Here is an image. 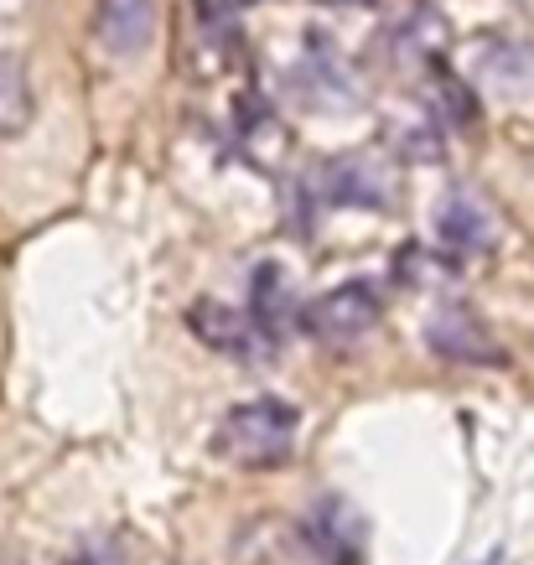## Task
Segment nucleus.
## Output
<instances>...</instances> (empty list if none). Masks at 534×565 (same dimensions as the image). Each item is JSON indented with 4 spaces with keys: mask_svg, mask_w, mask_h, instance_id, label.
Returning <instances> with one entry per match:
<instances>
[{
    "mask_svg": "<svg viewBox=\"0 0 534 565\" xmlns=\"http://www.w3.org/2000/svg\"><path fill=\"white\" fill-rule=\"evenodd\" d=\"M426 343L451 363H499L503 359L499 343H493V332H488V327L472 317V307H462V301H447V307H436L431 317H426Z\"/></svg>",
    "mask_w": 534,
    "mask_h": 565,
    "instance_id": "9d476101",
    "label": "nucleus"
},
{
    "mask_svg": "<svg viewBox=\"0 0 534 565\" xmlns=\"http://www.w3.org/2000/svg\"><path fill=\"white\" fill-rule=\"evenodd\" d=\"M224 6H234V11H239V6H255V0H224Z\"/></svg>",
    "mask_w": 534,
    "mask_h": 565,
    "instance_id": "aec40b11",
    "label": "nucleus"
},
{
    "mask_svg": "<svg viewBox=\"0 0 534 565\" xmlns=\"http://www.w3.org/2000/svg\"><path fill=\"white\" fill-rule=\"evenodd\" d=\"M322 6H359V0H322Z\"/></svg>",
    "mask_w": 534,
    "mask_h": 565,
    "instance_id": "412c9836",
    "label": "nucleus"
},
{
    "mask_svg": "<svg viewBox=\"0 0 534 565\" xmlns=\"http://www.w3.org/2000/svg\"><path fill=\"white\" fill-rule=\"evenodd\" d=\"M36 115L32 99V78H26V63L17 52H0V140L21 136Z\"/></svg>",
    "mask_w": 534,
    "mask_h": 565,
    "instance_id": "2eb2a0df",
    "label": "nucleus"
},
{
    "mask_svg": "<svg viewBox=\"0 0 534 565\" xmlns=\"http://www.w3.org/2000/svg\"><path fill=\"white\" fill-rule=\"evenodd\" d=\"M68 565H130V561L120 555V545H84Z\"/></svg>",
    "mask_w": 534,
    "mask_h": 565,
    "instance_id": "6ab92c4d",
    "label": "nucleus"
},
{
    "mask_svg": "<svg viewBox=\"0 0 534 565\" xmlns=\"http://www.w3.org/2000/svg\"><path fill=\"white\" fill-rule=\"evenodd\" d=\"M436 255L431 249H420V244H405L395 255V275L405 286H436V280H451V270H431Z\"/></svg>",
    "mask_w": 534,
    "mask_h": 565,
    "instance_id": "a211bd4d",
    "label": "nucleus"
},
{
    "mask_svg": "<svg viewBox=\"0 0 534 565\" xmlns=\"http://www.w3.org/2000/svg\"><path fill=\"white\" fill-rule=\"evenodd\" d=\"M447 47H451V26L436 6L399 11L380 32V42H374V52H384V68L395 73V78H431L441 68Z\"/></svg>",
    "mask_w": 534,
    "mask_h": 565,
    "instance_id": "7ed1b4c3",
    "label": "nucleus"
},
{
    "mask_svg": "<svg viewBox=\"0 0 534 565\" xmlns=\"http://www.w3.org/2000/svg\"><path fill=\"white\" fill-rule=\"evenodd\" d=\"M301 530H307V545L322 565H363V524L343 498H322Z\"/></svg>",
    "mask_w": 534,
    "mask_h": 565,
    "instance_id": "9b49d317",
    "label": "nucleus"
},
{
    "mask_svg": "<svg viewBox=\"0 0 534 565\" xmlns=\"http://www.w3.org/2000/svg\"><path fill=\"white\" fill-rule=\"evenodd\" d=\"M296 436H301L296 405L259 394V399H244V405H234V411L224 415V426L213 430V451H218L224 462L259 472V467L286 462L296 451Z\"/></svg>",
    "mask_w": 534,
    "mask_h": 565,
    "instance_id": "f257e3e1",
    "label": "nucleus"
},
{
    "mask_svg": "<svg viewBox=\"0 0 534 565\" xmlns=\"http://www.w3.org/2000/svg\"><path fill=\"white\" fill-rule=\"evenodd\" d=\"M307 192L328 207H395L399 172L389 151H343L311 167Z\"/></svg>",
    "mask_w": 534,
    "mask_h": 565,
    "instance_id": "f03ea898",
    "label": "nucleus"
},
{
    "mask_svg": "<svg viewBox=\"0 0 534 565\" xmlns=\"http://www.w3.org/2000/svg\"><path fill=\"white\" fill-rule=\"evenodd\" d=\"M467 73H472V84L488 88V94L534 99V47L519 42V36H483V42H472Z\"/></svg>",
    "mask_w": 534,
    "mask_h": 565,
    "instance_id": "0eeeda50",
    "label": "nucleus"
},
{
    "mask_svg": "<svg viewBox=\"0 0 534 565\" xmlns=\"http://www.w3.org/2000/svg\"><path fill=\"white\" fill-rule=\"evenodd\" d=\"M431 109L441 115V125H472L478 120V99L457 73H431Z\"/></svg>",
    "mask_w": 534,
    "mask_h": 565,
    "instance_id": "f3484780",
    "label": "nucleus"
},
{
    "mask_svg": "<svg viewBox=\"0 0 534 565\" xmlns=\"http://www.w3.org/2000/svg\"><path fill=\"white\" fill-rule=\"evenodd\" d=\"M380 311H384V301L369 280H348V286L317 296V301L301 311V332L328 348H348V343H359L363 332L380 327Z\"/></svg>",
    "mask_w": 534,
    "mask_h": 565,
    "instance_id": "39448f33",
    "label": "nucleus"
},
{
    "mask_svg": "<svg viewBox=\"0 0 534 565\" xmlns=\"http://www.w3.org/2000/svg\"><path fill=\"white\" fill-rule=\"evenodd\" d=\"M436 234H441V244L451 249V259L488 255V249L499 244V218H493V207H488L478 192L457 188L436 207Z\"/></svg>",
    "mask_w": 534,
    "mask_h": 565,
    "instance_id": "1a4fd4ad",
    "label": "nucleus"
},
{
    "mask_svg": "<svg viewBox=\"0 0 534 565\" xmlns=\"http://www.w3.org/2000/svg\"><path fill=\"white\" fill-rule=\"evenodd\" d=\"M188 327L203 338L207 348H218V353H228V359H239V363H265L270 359V348L280 343L255 311L224 307V301H197V307L188 311Z\"/></svg>",
    "mask_w": 534,
    "mask_h": 565,
    "instance_id": "423d86ee",
    "label": "nucleus"
},
{
    "mask_svg": "<svg viewBox=\"0 0 534 565\" xmlns=\"http://www.w3.org/2000/svg\"><path fill=\"white\" fill-rule=\"evenodd\" d=\"M311 47H317V52H311V57H301V68L291 73V88L311 104V109H353V104H359L353 73L338 63V52H332L322 36H317Z\"/></svg>",
    "mask_w": 534,
    "mask_h": 565,
    "instance_id": "f8f14e48",
    "label": "nucleus"
},
{
    "mask_svg": "<svg viewBox=\"0 0 534 565\" xmlns=\"http://www.w3.org/2000/svg\"><path fill=\"white\" fill-rule=\"evenodd\" d=\"M249 307H255V317L270 332L280 338V327L296 317V301H291V286H286V270L280 265H259L255 270V286H249Z\"/></svg>",
    "mask_w": 534,
    "mask_h": 565,
    "instance_id": "dca6fc26",
    "label": "nucleus"
},
{
    "mask_svg": "<svg viewBox=\"0 0 534 565\" xmlns=\"http://www.w3.org/2000/svg\"><path fill=\"white\" fill-rule=\"evenodd\" d=\"M156 26H161V0H99L94 11V42L120 63L151 47Z\"/></svg>",
    "mask_w": 534,
    "mask_h": 565,
    "instance_id": "6e6552de",
    "label": "nucleus"
},
{
    "mask_svg": "<svg viewBox=\"0 0 534 565\" xmlns=\"http://www.w3.org/2000/svg\"><path fill=\"white\" fill-rule=\"evenodd\" d=\"M244 42L234 26V6L224 0H192L182 17V73L188 78H224L239 68Z\"/></svg>",
    "mask_w": 534,
    "mask_h": 565,
    "instance_id": "20e7f679",
    "label": "nucleus"
},
{
    "mask_svg": "<svg viewBox=\"0 0 534 565\" xmlns=\"http://www.w3.org/2000/svg\"><path fill=\"white\" fill-rule=\"evenodd\" d=\"M441 130L447 125L431 109V99H405L399 115H389V146L415 161H441Z\"/></svg>",
    "mask_w": 534,
    "mask_h": 565,
    "instance_id": "ddd939ff",
    "label": "nucleus"
},
{
    "mask_svg": "<svg viewBox=\"0 0 534 565\" xmlns=\"http://www.w3.org/2000/svg\"><path fill=\"white\" fill-rule=\"evenodd\" d=\"M239 140H244V156L255 161L259 172H280L286 161V120H280L270 104H244L239 109Z\"/></svg>",
    "mask_w": 534,
    "mask_h": 565,
    "instance_id": "4468645a",
    "label": "nucleus"
}]
</instances>
